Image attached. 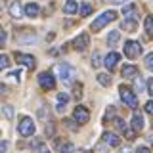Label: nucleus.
Listing matches in <instances>:
<instances>
[{"label": "nucleus", "mask_w": 153, "mask_h": 153, "mask_svg": "<svg viewBox=\"0 0 153 153\" xmlns=\"http://www.w3.org/2000/svg\"><path fill=\"white\" fill-rule=\"evenodd\" d=\"M115 17H117V12H115V10H107V12L100 13L98 19H94L92 25H90V29H92V31H100V29H103L105 25H109Z\"/></svg>", "instance_id": "f257e3e1"}, {"label": "nucleus", "mask_w": 153, "mask_h": 153, "mask_svg": "<svg viewBox=\"0 0 153 153\" xmlns=\"http://www.w3.org/2000/svg\"><path fill=\"white\" fill-rule=\"evenodd\" d=\"M57 76L63 84H73V76H75V69L69 63H59L57 65Z\"/></svg>", "instance_id": "f03ea898"}, {"label": "nucleus", "mask_w": 153, "mask_h": 153, "mask_svg": "<svg viewBox=\"0 0 153 153\" xmlns=\"http://www.w3.org/2000/svg\"><path fill=\"white\" fill-rule=\"evenodd\" d=\"M119 94H121V98H123V102L128 105V107H134L136 109V105H138V98H136V94L132 92L128 86H119Z\"/></svg>", "instance_id": "7ed1b4c3"}, {"label": "nucleus", "mask_w": 153, "mask_h": 153, "mask_svg": "<svg viewBox=\"0 0 153 153\" xmlns=\"http://www.w3.org/2000/svg\"><path fill=\"white\" fill-rule=\"evenodd\" d=\"M17 130L21 136H33L35 134V121H33L31 117H23L21 121H19V126H17Z\"/></svg>", "instance_id": "20e7f679"}, {"label": "nucleus", "mask_w": 153, "mask_h": 153, "mask_svg": "<svg viewBox=\"0 0 153 153\" xmlns=\"http://www.w3.org/2000/svg\"><path fill=\"white\" fill-rule=\"evenodd\" d=\"M142 54V46H140V42H136V40H128L126 44H124V56L126 57H130V59H136L138 56Z\"/></svg>", "instance_id": "39448f33"}, {"label": "nucleus", "mask_w": 153, "mask_h": 153, "mask_svg": "<svg viewBox=\"0 0 153 153\" xmlns=\"http://www.w3.org/2000/svg\"><path fill=\"white\" fill-rule=\"evenodd\" d=\"M38 84L44 90H54L56 88V79L52 73H40L38 75Z\"/></svg>", "instance_id": "423d86ee"}, {"label": "nucleus", "mask_w": 153, "mask_h": 153, "mask_svg": "<svg viewBox=\"0 0 153 153\" xmlns=\"http://www.w3.org/2000/svg\"><path fill=\"white\" fill-rule=\"evenodd\" d=\"M73 119H75V123H79V124H84V123H88V119H90V113H88V109H86V107H82V105L75 107V109H73Z\"/></svg>", "instance_id": "0eeeda50"}, {"label": "nucleus", "mask_w": 153, "mask_h": 153, "mask_svg": "<svg viewBox=\"0 0 153 153\" xmlns=\"http://www.w3.org/2000/svg\"><path fill=\"white\" fill-rule=\"evenodd\" d=\"M119 61H121V54H117V52H109V54L105 56L103 63H105V67H107V71H115L117 65H119Z\"/></svg>", "instance_id": "6e6552de"}, {"label": "nucleus", "mask_w": 153, "mask_h": 153, "mask_svg": "<svg viewBox=\"0 0 153 153\" xmlns=\"http://www.w3.org/2000/svg\"><path fill=\"white\" fill-rule=\"evenodd\" d=\"M13 57H16V61L19 65H25L27 69H33V67H35V57L33 56H27V54H21V52H16V54H13Z\"/></svg>", "instance_id": "1a4fd4ad"}, {"label": "nucleus", "mask_w": 153, "mask_h": 153, "mask_svg": "<svg viewBox=\"0 0 153 153\" xmlns=\"http://www.w3.org/2000/svg\"><path fill=\"white\" fill-rule=\"evenodd\" d=\"M88 42H90L88 35H86V33H82V35H79V36L73 40V48H75V50H79V52H82V50H86V48H88Z\"/></svg>", "instance_id": "9d476101"}, {"label": "nucleus", "mask_w": 153, "mask_h": 153, "mask_svg": "<svg viewBox=\"0 0 153 153\" xmlns=\"http://www.w3.org/2000/svg\"><path fill=\"white\" fill-rule=\"evenodd\" d=\"M8 12H10V16H12L13 19H21V17H23V13H25V10L21 8V2H17V0H13V2L10 4Z\"/></svg>", "instance_id": "9b49d317"}, {"label": "nucleus", "mask_w": 153, "mask_h": 153, "mask_svg": "<svg viewBox=\"0 0 153 153\" xmlns=\"http://www.w3.org/2000/svg\"><path fill=\"white\" fill-rule=\"evenodd\" d=\"M103 142L107 143V146H111V147H119L121 146V138L117 136V134H113V132H103Z\"/></svg>", "instance_id": "f8f14e48"}, {"label": "nucleus", "mask_w": 153, "mask_h": 153, "mask_svg": "<svg viewBox=\"0 0 153 153\" xmlns=\"http://www.w3.org/2000/svg\"><path fill=\"white\" fill-rule=\"evenodd\" d=\"M121 75L124 76V79H134V76L138 75V67L136 65H123Z\"/></svg>", "instance_id": "ddd939ff"}, {"label": "nucleus", "mask_w": 153, "mask_h": 153, "mask_svg": "<svg viewBox=\"0 0 153 153\" xmlns=\"http://www.w3.org/2000/svg\"><path fill=\"white\" fill-rule=\"evenodd\" d=\"M130 124H132V128H134L136 132H140L142 128H143V117H142L138 111H134V115H132V123H130Z\"/></svg>", "instance_id": "4468645a"}, {"label": "nucleus", "mask_w": 153, "mask_h": 153, "mask_svg": "<svg viewBox=\"0 0 153 153\" xmlns=\"http://www.w3.org/2000/svg\"><path fill=\"white\" fill-rule=\"evenodd\" d=\"M56 147H57V153H71L73 151V143L63 142V140H56Z\"/></svg>", "instance_id": "2eb2a0df"}, {"label": "nucleus", "mask_w": 153, "mask_h": 153, "mask_svg": "<svg viewBox=\"0 0 153 153\" xmlns=\"http://www.w3.org/2000/svg\"><path fill=\"white\" fill-rule=\"evenodd\" d=\"M76 10H79V2H75V0H67L65 6H63V12L67 16H75Z\"/></svg>", "instance_id": "dca6fc26"}, {"label": "nucleus", "mask_w": 153, "mask_h": 153, "mask_svg": "<svg viewBox=\"0 0 153 153\" xmlns=\"http://www.w3.org/2000/svg\"><path fill=\"white\" fill-rule=\"evenodd\" d=\"M136 27H138V19L136 17H126L121 23V29H124V31H134Z\"/></svg>", "instance_id": "f3484780"}, {"label": "nucleus", "mask_w": 153, "mask_h": 153, "mask_svg": "<svg viewBox=\"0 0 153 153\" xmlns=\"http://www.w3.org/2000/svg\"><path fill=\"white\" fill-rule=\"evenodd\" d=\"M67 102H69V94H65V92H59V94H57V103H56L57 105V111H63Z\"/></svg>", "instance_id": "a211bd4d"}, {"label": "nucleus", "mask_w": 153, "mask_h": 153, "mask_svg": "<svg viewBox=\"0 0 153 153\" xmlns=\"http://www.w3.org/2000/svg\"><path fill=\"white\" fill-rule=\"evenodd\" d=\"M23 10H25V16H29V17H36L38 16V13H40V8H38L36 6V4H27V6L25 8H23Z\"/></svg>", "instance_id": "6ab92c4d"}, {"label": "nucleus", "mask_w": 153, "mask_h": 153, "mask_svg": "<svg viewBox=\"0 0 153 153\" xmlns=\"http://www.w3.org/2000/svg\"><path fill=\"white\" fill-rule=\"evenodd\" d=\"M119 40H121V35H119V31H111V33H109V35H107V44L109 46H117L119 44Z\"/></svg>", "instance_id": "aec40b11"}, {"label": "nucleus", "mask_w": 153, "mask_h": 153, "mask_svg": "<svg viewBox=\"0 0 153 153\" xmlns=\"http://www.w3.org/2000/svg\"><path fill=\"white\" fill-rule=\"evenodd\" d=\"M123 13L126 17H136V6H134V4H126V6L123 8Z\"/></svg>", "instance_id": "412c9836"}, {"label": "nucleus", "mask_w": 153, "mask_h": 153, "mask_svg": "<svg viewBox=\"0 0 153 153\" xmlns=\"http://www.w3.org/2000/svg\"><path fill=\"white\" fill-rule=\"evenodd\" d=\"M143 25H146V33H147L149 36H153V16H147Z\"/></svg>", "instance_id": "4be33fe9"}, {"label": "nucleus", "mask_w": 153, "mask_h": 153, "mask_svg": "<svg viewBox=\"0 0 153 153\" xmlns=\"http://www.w3.org/2000/svg\"><path fill=\"white\" fill-rule=\"evenodd\" d=\"M98 82L102 84V86H109V84H111V76H109V75H103V73H100V75H98Z\"/></svg>", "instance_id": "5701e85b"}, {"label": "nucleus", "mask_w": 153, "mask_h": 153, "mask_svg": "<svg viewBox=\"0 0 153 153\" xmlns=\"http://www.w3.org/2000/svg\"><path fill=\"white\" fill-rule=\"evenodd\" d=\"M73 90H75V98L76 100L82 98V84L80 82H73Z\"/></svg>", "instance_id": "b1692460"}, {"label": "nucleus", "mask_w": 153, "mask_h": 153, "mask_svg": "<svg viewBox=\"0 0 153 153\" xmlns=\"http://www.w3.org/2000/svg\"><path fill=\"white\" fill-rule=\"evenodd\" d=\"M115 115H117V113H115V107H107V113L103 115V123H109Z\"/></svg>", "instance_id": "393cba45"}, {"label": "nucleus", "mask_w": 153, "mask_h": 153, "mask_svg": "<svg viewBox=\"0 0 153 153\" xmlns=\"http://www.w3.org/2000/svg\"><path fill=\"white\" fill-rule=\"evenodd\" d=\"M90 13H92V6H90V4H82V6H80V16L86 17V16H90Z\"/></svg>", "instance_id": "a878e982"}, {"label": "nucleus", "mask_w": 153, "mask_h": 153, "mask_svg": "<svg viewBox=\"0 0 153 153\" xmlns=\"http://www.w3.org/2000/svg\"><path fill=\"white\" fill-rule=\"evenodd\" d=\"M4 115H6V119H8V121H12V119H13L16 111H13V107H12V105H6V107H4Z\"/></svg>", "instance_id": "bb28decb"}, {"label": "nucleus", "mask_w": 153, "mask_h": 153, "mask_svg": "<svg viewBox=\"0 0 153 153\" xmlns=\"http://www.w3.org/2000/svg\"><path fill=\"white\" fill-rule=\"evenodd\" d=\"M102 65V56H100V52H94L92 56V67H100Z\"/></svg>", "instance_id": "cd10ccee"}, {"label": "nucleus", "mask_w": 153, "mask_h": 153, "mask_svg": "<svg viewBox=\"0 0 153 153\" xmlns=\"http://www.w3.org/2000/svg\"><path fill=\"white\" fill-rule=\"evenodd\" d=\"M8 65H10V57L8 56H0V71L6 69Z\"/></svg>", "instance_id": "c85d7f7f"}, {"label": "nucleus", "mask_w": 153, "mask_h": 153, "mask_svg": "<svg viewBox=\"0 0 153 153\" xmlns=\"http://www.w3.org/2000/svg\"><path fill=\"white\" fill-rule=\"evenodd\" d=\"M146 67L149 71H153V54H147L146 56Z\"/></svg>", "instance_id": "c756f323"}, {"label": "nucleus", "mask_w": 153, "mask_h": 153, "mask_svg": "<svg viewBox=\"0 0 153 153\" xmlns=\"http://www.w3.org/2000/svg\"><path fill=\"white\" fill-rule=\"evenodd\" d=\"M8 147H10V143L6 140H0V153H8Z\"/></svg>", "instance_id": "7c9ffc66"}, {"label": "nucleus", "mask_w": 153, "mask_h": 153, "mask_svg": "<svg viewBox=\"0 0 153 153\" xmlns=\"http://www.w3.org/2000/svg\"><path fill=\"white\" fill-rule=\"evenodd\" d=\"M143 90V82H142V79L136 75V92H142Z\"/></svg>", "instance_id": "2f4dec72"}, {"label": "nucleus", "mask_w": 153, "mask_h": 153, "mask_svg": "<svg viewBox=\"0 0 153 153\" xmlns=\"http://www.w3.org/2000/svg\"><path fill=\"white\" fill-rule=\"evenodd\" d=\"M17 40H19V42H35L36 38H35V36H19Z\"/></svg>", "instance_id": "473e14b6"}, {"label": "nucleus", "mask_w": 153, "mask_h": 153, "mask_svg": "<svg viewBox=\"0 0 153 153\" xmlns=\"http://www.w3.org/2000/svg\"><path fill=\"white\" fill-rule=\"evenodd\" d=\"M146 113L153 117V102H147V103H146Z\"/></svg>", "instance_id": "72a5a7b5"}, {"label": "nucleus", "mask_w": 153, "mask_h": 153, "mask_svg": "<svg viewBox=\"0 0 153 153\" xmlns=\"http://www.w3.org/2000/svg\"><path fill=\"white\" fill-rule=\"evenodd\" d=\"M147 92H149V96L153 98V76H151L149 80H147Z\"/></svg>", "instance_id": "f704fd0d"}, {"label": "nucleus", "mask_w": 153, "mask_h": 153, "mask_svg": "<svg viewBox=\"0 0 153 153\" xmlns=\"http://www.w3.org/2000/svg\"><path fill=\"white\" fill-rule=\"evenodd\" d=\"M38 117H40V119H48V111H46V107L38 109Z\"/></svg>", "instance_id": "c9c22d12"}, {"label": "nucleus", "mask_w": 153, "mask_h": 153, "mask_svg": "<svg viewBox=\"0 0 153 153\" xmlns=\"http://www.w3.org/2000/svg\"><path fill=\"white\" fill-rule=\"evenodd\" d=\"M46 134H48V136H52V134H54V124H52V123H48V126H46Z\"/></svg>", "instance_id": "e433bc0d"}, {"label": "nucleus", "mask_w": 153, "mask_h": 153, "mask_svg": "<svg viewBox=\"0 0 153 153\" xmlns=\"http://www.w3.org/2000/svg\"><path fill=\"white\" fill-rule=\"evenodd\" d=\"M4 40H6V33H4V29L0 27V44H4Z\"/></svg>", "instance_id": "4c0bfd02"}, {"label": "nucleus", "mask_w": 153, "mask_h": 153, "mask_svg": "<svg viewBox=\"0 0 153 153\" xmlns=\"http://www.w3.org/2000/svg\"><path fill=\"white\" fill-rule=\"evenodd\" d=\"M136 153H151V151L147 149L146 146H142V147H138V149H136Z\"/></svg>", "instance_id": "58836bf2"}, {"label": "nucleus", "mask_w": 153, "mask_h": 153, "mask_svg": "<svg viewBox=\"0 0 153 153\" xmlns=\"http://www.w3.org/2000/svg\"><path fill=\"white\" fill-rule=\"evenodd\" d=\"M6 94H8V88L4 84H0V96H6Z\"/></svg>", "instance_id": "ea45409f"}, {"label": "nucleus", "mask_w": 153, "mask_h": 153, "mask_svg": "<svg viewBox=\"0 0 153 153\" xmlns=\"http://www.w3.org/2000/svg\"><path fill=\"white\" fill-rule=\"evenodd\" d=\"M38 153H50V151H48V149H44V147H42V149L38 151Z\"/></svg>", "instance_id": "a19ab883"}, {"label": "nucleus", "mask_w": 153, "mask_h": 153, "mask_svg": "<svg viewBox=\"0 0 153 153\" xmlns=\"http://www.w3.org/2000/svg\"><path fill=\"white\" fill-rule=\"evenodd\" d=\"M115 2H117V4H123V2H126V0H115Z\"/></svg>", "instance_id": "79ce46f5"}, {"label": "nucleus", "mask_w": 153, "mask_h": 153, "mask_svg": "<svg viewBox=\"0 0 153 153\" xmlns=\"http://www.w3.org/2000/svg\"><path fill=\"white\" fill-rule=\"evenodd\" d=\"M149 142H151V143H153V134H151V136H149Z\"/></svg>", "instance_id": "37998d69"}, {"label": "nucleus", "mask_w": 153, "mask_h": 153, "mask_svg": "<svg viewBox=\"0 0 153 153\" xmlns=\"http://www.w3.org/2000/svg\"><path fill=\"white\" fill-rule=\"evenodd\" d=\"M80 153H92V151H80Z\"/></svg>", "instance_id": "c03bdc74"}, {"label": "nucleus", "mask_w": 153, "mask_h": 153, "mask_svg": "<svg viewBox=\"0 0 153 153\" xmlns=\"http://www.w3.org/2000/svg\"><path fill=\"white\" fill-rule=\"evenodd\" d=\"M0 8H2V0H0Z\"/></svg>", "instance_id": "a18cd8bd"}]
</instances>
